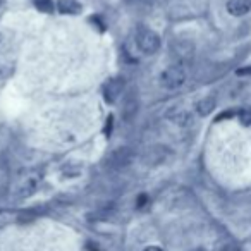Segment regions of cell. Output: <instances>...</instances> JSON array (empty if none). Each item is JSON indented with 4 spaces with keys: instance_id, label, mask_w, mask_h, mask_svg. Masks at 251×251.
I'll list each match as a JSON object with an SVG mask.
<instances>
[{
    "instance_id": "6da1fadb",
    "label": "cell",
    "mask_w": 251,
    "mask_h": 251,
    "mask_svg": "<svg viewBox=\"0 0 251 251\" xmlns=\"http://www.w3.org/2000/svg\"><path fill=\"white\" fill-rule=\"evenodd\" d=\"M184 81H186V71L179 64L169 66L160 76L162 86L167 88V90H177V88H181L184 84Z\"/></svg>"
},
{
    "instance_id": "7a4b0ae2",
    "label": "cell",
    "mask_w": 251,
    "mask_h": 251,
    "mask_svg": "<svg viewBox=\"0 0 251 251\" xmlns=\"http://www.w3.org/2000/svg\"><path fill=\"white\" fill-rule=\"evenodd\" d=\"M136 43L141 52L147 53V55H151V53H155L160 49V36L155 31H151V29L141 28L136 35Z\"/></svg>"
},
{
    "instance_id": "3957f363",
    "label": "cell",
    "mask_w": 251,
    "mask_h": 251,
    "mask_svg": "<svg viewBox=\"0 0 251 251\" xmlns=\"http://www.w3.org/2000/svg\"><path fill=\"white\" fill-rule=\"evenodd\" d=\"M133 158H134V153L131 148H126V147L117 148V150H114L110 155H108L107 165L112 169H124L133 162Z\"/></svg>"
},
{
    "instance_id": "277c9868",
    "label": "cell",
    "mask_w": 251,
    "mask_h": 251,
    "mask_svg": "<svg viewBox=\"0 0 251 251\" xmlns=\"http://www.w3.org/2000/svg\"><path fill=\"white\" fill-rule=\"evenodd\" d=\"M124 90V79L122 77H112L103 84V98L108 103H114Z\"/></svg>"
},
{
    "instance_id": "5b68a950",
    "label": "cell",
    "mask_w": 251,
    "mask_h": 251,
    "mask_svg": "<svg viewBox=\"0 0 251 251\" xmlns=\"http://www.w3.org/2000/svg\"><path fill=\"white\" fill-rule=\"evenodd\" d=\"M251 9V0H229L227 2V11L232 16H244Z\"/></svg>"
},
{
    "instance_id": "8992f818",
    "label": "cell",
    "mask_w": 251,
    "mask_h": 251,
    "mask_svg": "<svg viewBox=\"0 0 251 251\" xmlns=\"http://www.w3.org/2000/svg\"><path fill=\"white\" fill-rule=\"evenodd\" d=\"M138 112V98L136 95H134V91H131L127 97H126L124 100V108H122V117L126 119V121H131V119L136 115Z\"/></svg>"
},
{
    "instance_id": "52a82bcc",
    "label": "cell",
    "mask_w": 251,
    "mask_h": 251,
    "mask_svg": "<svg viewBox=\"0 0 251 251\" xmlns=\"http://www.w3.org/2000/svg\"><path fill=\"white\" fill-rule=\"evenodd\" d=\"M57 7L62 14H79L81 9H83L77 0H59Z\"/></svg>"
},
{
    "instance_id": "ba28073f",
    "label": "cell",
    "mask_w": 251,
    "mask_h": 251,
    "mask_svg": "<svg viewBox=\"0 0 251 251\" xmlns=\"http://www.w3.org/2000/svg\"><path fill=\"white\" fill-rule=\"evenodd\" d=\"M215 108V98L213 97H206V98H203V100H200L198 103H196V112H198L200 115H208L210 112Z\"/></svg>"
},
{
    "instance_id": "9c48e42d",
    "label": "cell",
    "mask_w": 251,
    "mask_h": 251,
    "mask_svg": "<svg viewBox=\"0 0 251 251\" xmlns=\"http://www.w3.org/2000/svg\"><path fill=\"white\" fill-rule=\"evenodd\" d=\"M237 121H239L241 124L244 126V127L251 126V108H250V107L241 108V110L237 112Z\"/></svg>"
},
{
    "instance_id": "30bf717a",
    "label": "cell",
    "mask_w": 251,
    "mask_h": 251,
    "mask_svg": "<svg viewBox=\"0 0 251 251\" xmlns=\"http://www.w3.org/2000/svg\"><path fill=\"white\" fill-rule=\"evenodd\" d=\"M35 4L42 12H47V14L53 12V2H52V0H36Z\"/></svg>"
},
{
    "instance_id": "8fae6325",
    "label": "cell",
    "mask_w": 251,
    "mask_h": 251,
    "mask_svg": "<svg viewBox=\"0 0 251 251\" xmlns=\"http://www.w3.org/2000/svg\"><path fill=\"white\" fill-rule=\"evenodd\" d=\"M148 203V196L147 195H140V198H138V203H136V206L138 208H143L145 205Z\"/></svg>"
},
{
    "instance_id": "7c38bea8",
    "label": "cell",
    "mask_w": 251,
    "mask_h": 251,
    "mask_svg": "<svg viewBox=\"0 0 251 251\" xmlns=\"http://www.w3.org/2000/svg\"><path fill=\"white\" fill-rule=\"evenodd\" d=\"M237 76H251V66L243 67V69H237Z\"/></svg>"
},
{
    "instance_id": "4fadbf2b",
    "label": "cell",
    "mask_w": 251,
    "mask_h": 251,
    "mask_svg": "<svg viewBox=\"0 0 251 251\" xmlns=\"http://www.w3.org/2000/svg\"><path fill=\"white\" fill-rule=\"evenodd\" d=\"M232 115H234V112H230V110H229V112H222V114H220L219 117L215 119V121H217V122H220V121H224V119H230Z\"/></svg>"
},
{
    "instance_id": "5bb4252c",
    "label": "cell",
    "mask_w": 251,
    "mask_h": 251,
    "mask_svg": "<svg viewBox=\"0 0 251 251\" xmlns=\"http://www.w3.org/2000/svg\"><path fill=\"white\" fill-rule=\"evenodd\" d=\"M145 251H164V250H162V248H158V246H148Z\"/></svg>"
},
{
    "instance_id": "9a60e30c",
    "label": "cell",
    "mask_w": 251,
    "mask_h": 251,
    "mask_svg": "<svg viewBox=\"0 0 251 251\" xmlns=\"http://www.w3.org/2000/svg\"><path fill=\"white\" fill-rule=\"evenodd\" d=\"M222 251H241L239 248H236V246H227V248H224Z\"/></svg>"
},
{
    "instance_id": "2e32d148",
    "label": "cell",
    "mask_w": 251,
    "mask_h": 251,
    "mask_svg": "<svg viewBox=\"0 0 251 251\" xmlns=\"http://www.w3.org/2000/svg\"><path fill=\"white\" fill-rule=\"evenodd\" d=\"M195 251H205V250H195Z\"/></svg>"
}]
</instances>
